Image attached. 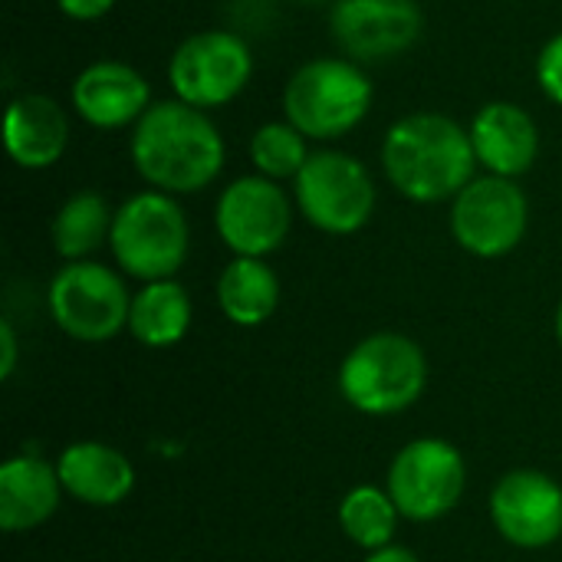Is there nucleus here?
<instances>
[{"label":"nucleus","instance_id":"29","mask_svg":"<svg viewBox=\"0 0 562 562\" xmlns=\"http://www.w3.org/2000/svg\"><path fill=\"white\" fill-rule=\"evenodd\" d=\"M303 3H319V0H303Z\"/></svg>","mask_w":562,"mask_h":562},{"label":"nucleus","instance_id":"19","mask_svg":"<svg viewBox=\"0 0 562 562\" xmlns=\"http://www.w3.org/2000/svg\"><path fill=\"white\" fill-rule=\"evenodd\" d=\"M280 303V280L263 257H234L217 277V306L234 326H263Z\"/></svg>","mask_w":562,"mask_h":562},{"label":"nucleus","instance_id":"13","mask_svg":"<svg viewBox=\"0 0 562 562\" xmlns=\"http://www.w3.org/2000/svg\"><path fill=\"white\" fill-rule=\"evenodd\" d=\"M494 530L520 550H543L562 537V487L543 471H510L491 491Z\"/></svg>","mask_w":562,"mask_h":562},{"label":"nucleus","instance_id":"22","mask_svg":"<svg viewBox=\"0 0 562 562\" xmlns=\"http://www.w3.org/2000/svg\"><path fill=\"white\" fill-rule=\"evenodd\" d=\"M398 517L402 514H398L392 494L382 491V487H372V484L352 487L342 497V504H339V527H342V533L356 547H362L366 553L392 547Z\"/></svg>","mask_w":562,"mask_h":562},{"label":"nucleus","instance_id":"18","mask_svg":"<svg viewBox=\"0 0 562 562\" xmlns=\"http://www.w3.org/2000/svg\"><path fill=\"white\" fill-rule=\"evenodd\" d=\"M59 474L53 464L33 454H16L0 464V527L23 533L46 524L59 507Z\"/></svg>","mask_w":562,"mask_h":562},{"label":"nucleus","instance_id":"7","mask_svg":"<svg viewBox=\"0 0 562 562\" xmlns=\"http://www.w3.org/2000/svg\"><path fill=\"white\" fill-rule=\"evenodd\" d=\"M254 76V53L234 30H201L181 40L168 59V82L175 99L194 109L231 105Z\"/></svg>","mask_w":562,"mask_h":562},{"label":"nucleus","instance_id":"25","mask_svg":"<svg viewBox=\"0 0 562 562\" xmlns=\"http://www.w3.org/2000/svg\"><path fill=\"white\" fill-rule=\"evenodd\" d=\"M56 7L63 16L76 23H92V20H102L115 7V0H56Z\"/></svg>","mask_w":562,"mask_h":562},{"label":"nucleus","instance_id":"20","mask_svg":"<svg viewBox=\"0 0 562 562\" xmlns=\"http://www.w3.org/2000/svg\"><path fill=\"white\" fill-rule=\"evenodd\" d=\"M191 329V296L178 280H155L142 283L132 296L128 310V333L135 342L148 349H168L184 339Z\"/></svg>","mask_w":562,"mask_h":562},{"label":"nucleus","instance_id":"1","mask_svg":"<svg viewBox=\"0 0 562 562\" xmlns=\"http://www.w3.org/2000/svg\"><path fill=\"white\" fill-rule=\"evenodd\" d=\"M128 155L148 188L194 194L221 175L227 145L204 109L181 99H158L132 125Z\"/></svg>","mask_w":562,"mask_h":562},{"label":"nucleus","instance_id":"6","mask_svg":"<svg viewBox=\"0 0 562 562\" xmlns=\"http://www.w3.org/2000/svg\"><path fill=\"white\" fill-rule=\"evenodd\" d=\"M293 204L323 234H359L375 211V181L369 168L336 148L313 151L293 181Z\"/></svg>","mask_w":562,"mask_h":562},{"label":"nucleus","instance_id":"5","mask_svg":"<svg viewBox=\"0 0 562 562\" xmlns=\"http://www.w3.org/2000/svg\"><path fill=\"white\" fill-rule=\"evenodd\" d=\"M428 385V359L422 346L398 333H375L349 349L339 366L342 398L372 418L412 408Z\"/></svg>","mask_w":562,"mask_h":562},{"label":"nucleus","instance_id":"11","mask_svg":"<svg viewBox=\"0 0 562 562\" xmlns=\"http://www.w3.org/2000/svg\"><path fill=\"white\" fill-rule=\"evenodd\" d=\"M214 227L234 257H270L293 227V204L280 181L244 175L231 181L214 207Z\"/></svg>","mask_w":562,"mask_h":562},{"label":"nucleus","instance_id":"15","mask_svg":"<svg viewBox=\"0 0 562 562\" xmlns=\"http://www.w3.org/2000/svg\"><path fill=\"white\" fill-rule=\"evenodd\" d=\"M471 145L477 155V165L487 168V175L497 178H520L533 168L540 155V132L533 115L517 102H487L474 112L471 125Z\"/></svg>","mask_w":562,"mask_h":562},{"label":"nucleus","instance_id":"23","mask_svg":"<svg viewBox=\"0 0 562 562\" xmlns=\"http://www.w3.org/2000/svg\"><path fill=\"white\" fill-rule=\"evenodd\" d=\"M310 138L283 122H263L254 138H250V161L257 168V175L270 178V181H296V175L303 171V165L310 161Z\"/></svg>","mask_w":562,"mask_h":562},{"label":"nucleus","instance_id":"9","mask_svg":"<svg viewBox=\"0 0 562 562\" xmlns=\"http://www.w3.org/2000/svg\"><path fill=\"white\" fill-rule=\"evenodd\" d=\"M468 487V464L461 451L441 438H418L405 445L392 468L385 491L398 514L412 524H435L448 517Z\"/></svg>","mask_w":562,"mask_h":562},{"label":"nucleus","instance_id":"24","mask_svg":"<svg viewBox=\"0 0 562 562\" xmlns=\"http://www.w3.org/2000/svg\"><path fill=\"white\" fill-rule=\"evenodd\" d=\"M537 82L550 102L562 109V33L550 36L537 56Z\"/></svg>","mask_w":562,"mask_h":562},{"label":"nucleus","instance_id":"2","mask_svg":"<svg viewBox=\"0 0 562 562\" xmlns=\"http://www.w3.org/2000/svg\"><path fill=\"white\" fill-rule=\"evenodd\" d=\"M389 184L415 204L454 201L477 175L468 125L441 112H415L389 125L382 138Z\"/></svg>","mask_w":562,"mask_h":562},{"label":"nucleus","instance_id":"27","mask_svg":"<svg viewBox=\"0 0 562 562\" xmlns=\"http://www.w3.org/2000/svg\"><path fill=\"white\" fill-rule=\"evenodd\" d=\"M362 562H422L412 550H405V547H385V550H375V553H369Z\"/></svg>","mask_w":562,"mask_h":562},{"label":"nucleus","instance_id":"8","mask_svg":"<svg viewBox=\"0 0 562 562\" xmlns=\"http://www.w3.org/2000/svg\"><path fill=\"white\" fill-rule=\"evenodd\" d=\"M53 323L76 342H105L128 329L132 296L125 280L95 260L66 263L46 293Z\"/></svg>","mask_w":562,"mask_h":562},{"label":"nucleus","instance_id":"4","mask_svg":"<svg viewBox=\"0 0 562 562\" xmlns=\"http://www.w3.org/2000/svg\"><path fill=\"white\" fill-rule=\"evenodd\" d=\"M188 217L175 194L148 188L115 207L109 247L122 273L142 283L175 280L188 260Z\"/></svg>","mask_w":562,"mask_h":562},{"label":"nucleus","instance_id":"28","mask_svg":"<svg viewBox=\"0 0 562 562\" xmlns=\"http://www.w3.org/2000/svg\"><path fill=\"white\" fill-rule=\"evenodd\" d=\"M557 339H560V346H562V300H560V306H557Z\"/></svg>","mask_w":562,"mask_h":562},{"label":"nucleus","instance_id":"14","mask_svg":"<svg viewBox=\"0 0 562 562\" xmlns=\"http://www.w3.org/2000/svg\"><path fill=\"white\" fill-rule=\"evenodd\" d=\"M69 102L86 125L119 132L135 125L151 109V86L135 66L99 59L72 79Z\"/></svg>","mask_w":562,"mask_h":562},{"label":"nucleus","instance_id":"12","mask_svg":"<svg viewBox=\"0 0 562 562\" xmlns=\"http://www.w3.org/2000/svg\"><path fill=\"white\" fill-rule=\"evenodd\" d=\"M329 30L349 59L382 63L418 43L425 13L418 0H333Z\"/></svg>","mask_w":562,"mask_h":562},{"label":"nucleus","instance_id":"10","mask_svg":"<svg viewBox=\"0 0 562 562\" xmlns=\"http://www.w3.org/2000/svg\"><path fill=\"white\" fill-rule=\"evenodd\" d=\"M530 224V201L514 178L481 175L451 201L454 240L481 257L497 260L520 247Z\"/></svg>","mask_w":562,"mask_h":562},{"label":"nucleus","instance_id":"21","mask_svg":"<svg viewBox=\"0 0 562 562\" xmlns=\"http://www.w3.org/2000/svg\"><path fill=\"white\" fill-rule=\"evenodd\" d=\"M112 217L115 211L99 191H76L63 201L49 224V240L53 250L72 263V260H89L112 234Z\"/></svg>","mask_w":562,"mask_h":562},{"label":"nucleus","instance_id":"26","mask_svg":"<svg viewBox=\"0 0 562 562\" xmlns=\"http://www.w3.org/2000/svg\"><path fill=\"white\" fill-rule=\"evenodd\" d=\"M16 369V336L10 323H0V379H10Z\"/></svg>","mask_w":562,"mask_h":562},{"label":"nucleus","instance_id":"16","mask_svg":"<svg viewBox=\"0 0 562 562\" xmlns=\"http://www.w3.org/2000/svg\"><path fill=\"white\" fill-rule=\"evenodd\" d=\"M69 145V119L63 105L43 92L16 95L3 112V148L13 165L43 171L63 158Z\"/></svg>","mask_w":562,"mask_h":562},{"label":"nucleus","instance_id":"3","mask_svg":"<svg viewBox=\"0 0 562 562\" xmlns=\"http://www.w3.org/2000/svg\"><path fill=\"white\" fill-rule=\"evenodd\" d=\"M375 99L366 69L349 56H319L303 63L283 89V119L306 138L333 142L356 132Z\"/></svg>","mask_w":562,"mask_h":562},{"label":"nucleus","instance_id":"17","mask_svg":"<svg viewBox=\"0 0 562 562\" xmlns=\"http://www.w3.org/2000/svg\"><path fill=\"white\" fill-rule=\"evenodd\" d=\"M56 474L63 491L89 507H115L135 487L132 461L102 441H76L59 451Z\"/></svg>","mask_w":562,"mask_h":562}]
</instances>
